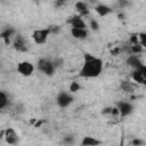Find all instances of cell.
Segmentation results:
<instances>
[{
  "label": "cell",
  "instance_id": "obj_1",
  "mask_svg": "<svg viewBox=\"0 0 146 146\" xmlns=\"http://www.w3.org/2000/svg\"><path fill=\"white\" fill-rule=\"evenodd\" d=\"M83 65L79 72V75L81 78H86V79H91V78H97L100 75V73L103 72V60L98 57H95L88 52H86L83 55Z\"/></svg>",
  "mask_w": 146,
  "mask_h": 146
},
{
  "label": "cell",
  "instance_id": "obj_2",
  "mask_svg": "<svg viewBox=\"0 0 146 146\" xmlns=\"http://www.w3.org/2000/svg\"><path fill=\"white\" fill-rule=\"evenodd\" d=\"M36 68L41 73H43V74H46L48 76L54 75V73L56 71V67H55L52 60H49L47 58H40L38 60V63H36Z\"/></svg>",
  "mask_w": 146,
  "mask_h": 146
},
{
  "label": "cell",
  "instance_id": "obj_3",
  "mask_svg": "<svg viewBox=\"0 0 146 146\" xmlns=\"http://www.w3.org/2000/svg\"><path fill=\"white\" fill-rule=\"evenodd\" d=\"M1 138L8 145H16L19 141V137L13 128H7V129L2 130L1 131Z\"/></svg>",
  "mask_w": 146,
  "mask_h": 146
},
{
  "label": "cell",
  "instance_id": "obj_4",
  "mask_svg": "<svg viewBox=\"0 0 146 146\" xmlns=\"http://www.w3.org/2000/svg\"><path fill=\"white\" fill-rule=\"evenodd\" d=\"M17 72L22 76H31L34 72V65L29 60H23L17 64Z\"/></svg>",
  "mask_w": 146,
  "mask_h": 146
},
{
  "label": "cell",
  "instance_id": "obj_5",
  "mask_svg": "<svg viewBox=\"0 0 146 146\" xmlns=\"http://www.w3.org/2000/svg\"><path fill=\"white\" fill-rule=\"evenodd\" d=\"M49 34H50V32H49V29L48 27H46V29H39V30H35L32 33V39H33V41L36 44H43L47 41Z\"/></svg>",
  "mask_w": 146,
  "mask_h": 146
},
{
  "label": "cell",
  "instance_id": "obj_6",
  "mask_svg": "<svg viewBox=\"0 0 146 146\" xmlns=\"http://www.w3.org/2000/svg\"><path fill=\"white\" fill-rule=\"evenodd\" d=\"M73 100H74L73 96H72L71 94L64 92V91H62V92L57 96V98H56L57 105H58L59 107H62V108H66L67 106H70V105L73 103Z\"/></svg>",
  "mask_w": 146,
  "mask_h": 146
},
{
  "label": "cell",
  "instance_id": "obj_7",
  "mask_svg": "<svg viewBox=\"0 0 146 146\" xmlns=\"http://www.w3.org/2000/svg\"><path fill=\"white\" fill-rule=\"evenodd\" d=\"M67 24L71 26V29H87V24L80 15H73L70 18H67Z\"/></svg>",
  "mask_w": 146,
  "mask_h": 146
},
{
  "label": "cell",
  "instance_id": "obj_8",
  "mask_svg": "<svg viewBox=\"0 0 146 146\" xmlns=\"http://www.w3.org/2000/svg\"><path fill=\"white\" fill-rule=\"evenodd\" d=\"M116 107L119 108L121 116H128V115H130V114L132 113V111H133L132 104L129 103V102H124V100L119 102V103L116 104Z\"/></svg>",
  "mask_w": 146,
  "mask_h": 146
},
{
  "label": "cell",
  "instance_id": "obj_9",
  "mask_svg": "<svg viewBox=\"0 0 146 146\" xmlns=\"http://www.w3.org/2000/svg\"><path fill=\"white\" fill-rule=\"evenodd\" d=\"M13 47L16 51L18 52H26L27 51V46L25 42V39L22 35H16L14 38V42H13Z\"/></svg>",
  "mask_w": 146,
  "mask_h": 146
},
{
  "label": "cell",
  "instance_id": "obj_10",
  "mask_svg": "<svg viewBox=\"0 0 146 146\" xmlns=\"http://www.w3.org/2000/svg\"><path fill=\"white\" fill-rule=\"evenodd\" d=\"M127 64L135 70H139L144 64L143 62L140 60V58L138 57V55H129L128 58H127Z\"/></svg>",
  "mask_w": 146,
  "mask_h": 146
},
{
  "label": "cell",
  "instance_id": "obj_11",
  "mask_svg": "<svg viewBox=\"0 0 146 146\" xmlns=\"http://www.w3.org/2000/svg\"><path fill=\"white\" fill-rule=\"evenodd\" d=\"M74 7H75V9L78 11V15H80L81 17H84V16H88L89 15V8H88L87 2H84V1H78V2H75Z\"/></svg>",
  "mask_w": 146,
  "mask_h": 146
},
{
  "label": "cell",
  "instance_id": "obj_12",
  "mask_svg": "<svg viewBox=\"0 0 146 146\" xmlns=\"http://www.w3.org/2000/svg\"><path fill=\"white\" fill-rule=\"evenodd\" d=\"M112 8L111 7H108L107 5H105V3H98L96 7H95V11L100 16V17H105V16H107L108 14H111L112 13Z\"/></svg>",
  "mask_w": 146,
  "mask_h": 146
},
{
  "label": "cell",
  "instance_id": "obj_13",
  "mask_svg": "<svg viewBox=\"0 0 146 146\" xmlns=\"http://www.w3.org/2000/svg\"><path fill=\"white\" fill-rule=\"evenodd\" d=\"M71 35L78 40H84L88 36L87 29H71Z\"/></svg>",
  "mask_w": 146,
  "mask_h": 146
},
{
  "label": "cell",
  "instance_id": "obj_14",
  "mask_svg": "<svg viewBox=\"0 0 146 146\" xmlns=\"http://www.w3.org/2000/svg\"><path fill=\"white\" fill-rule=\"evenodd\" d=\"M102 141L92 136H86L81 140V146H99Z\"/></svg>",
  "mask_w": 146,
  "mask_h": 146
},
{
  "label": "cell",
  "instance_id": "obj_15",
  "mask_svg": "<svg viewBox=\"0 0 146 146\" xmlns=\"http://www.w3.org/2000/svg\"><path fill=\"white\" fill-rule=\"evenodd\" d=\"M14 33H15V30L11 29V27H9V29L3 30V31L1 32V34H0V36H1V39L5 40L6 44H9V43H10V40H11V36L14 35Z\"/></svg>",
  "mask_w": 146,
  "mask_h": 146
},
{
  "label": "cell",
  "instance_id": "obj_16",
  "mask_svg": "<svg viewBox=\"0 0 146 146\" xmlns=\"http://www.w3.org/2000/svg\"><path fill=\"white\" fill-rule=\"evenodd\" d=\"M131 78L135 82H137L138 84H143V86H146V79L143 76V74L138 71V70H135L131 74Z\"/></svg>",
  "mask_w": 146,
  "mask_h": 146
},
{
  "label": "cell",
  "instance_id": "obj_17",
  "mask_svg": "<svg viewBox=\"0 0 146 146\" xmlns=\"http://www.w3.org/2000/svg\"><path fill=\"white\" fill-rule=\"evenodd\" d=\"M8 103H9L8 96L6 95V92H5V91H1V92H0V108H1V110H3L5 107H7Z\"/></svg>",
  "mask_w": 146,
  "mask_h": 146
},
{
  "label": "cell",
  "instance_id": "obj_18",
  "mask_svg": "<svg viewBox=\"0 0 146 146\" xmlns=\"http://www.w3.org/2000/svg\"><path fill=\"white\" fill-rule=\"evenodd\" d=\"M138 38H139V43L141 44V47L146 49V32L138 33Z\"/></svg>",
  "mask_w": 146,
  "mask_h": 146
},
{
  "label": "cell",
  "instance_id": "obj_19",
  "mask_svg": "<svg viewBox=\"0 0 146 146\" xmlns=\"http://www.w3.org/2000/svg\"><path fill=\"white\" fill-rule=\"evenodd\" d=\"M80 89H81V86H80V84H79L76 81H73V82L70 84V91H71L72 94L78 92Z\"/></svg>",
  "mask_w": 146,
  "mask_h": 146
},
{
  "label": "cell",
  "instance_id": "obj_20",
  "mask_svg": "<svg viewBox=\"0 0 146 146\" xmlns=\"http://www.w3.org/2000/svg\"><path fill=\"white\" fill-rule=\"evenodd\" d=\"M129 41H130V44H131V46L139 44V38H138V34H137V33L131 34V36H130V39H129Z\"/></svg>",
  "mask_w": 146,
  "mask_h": 146
},
{
  "label": "cell",
  "instance_id": "obj_21",
  "mask_svg": "<svg viewBox=\"0 0 146 146\" xmlns=\"http://www.w3.org/2000/svg\"><path fill=\"white\" fill-rule=\"evenodd\" d=\"M89 26H90V29H91L92 31H97V30L99 29V24H98V22H97L96 19H90Z\"/></svg>",
  "mask_w": 146,
  "mask_h": 146
},
{
  "label": "cell",
  "instance_id": "obj_22",
  "mask_svg": "<svg viewBox=\"0 0 146 146\" xmlns=\"http://www.w3.org/2000/svg\"><path fill=\"white\" fill-rule=\"evenodd\" d=\"M48 29H49L50 34H57V33L59 32V30H60V27H59L58 25H51V26H49Z\"/></svg>",
  "mask_w": 146,
  "mask_h": 146
},
{
  "label": "cell",
  "instance_id": "obj_23",
  "mask_svg": "<svg viewBox=\"0 0 146 146\" xmlns=\"http://www.w3.org/2000/svg\"><path fill=\"white\" fill-rule=\"evenodd\" d=\"M144 144V141L141 140V139H139V138H135V139H132V141H131V145L132 146H141Z\"/></svg>",
  "mask_w": 146,
  "mask_h": 146
},
{
  "label": "cell",
  "instance_id": "obj_24",
  "mask_svg": "<svg viewBox=\"0 0 146 146\" xmlns=\"http://www.w3.org/2000/svg\"><path fill=\"white\" fill-rule=\"evenodd\" d=\"M111 115H112L113 117H119V116H121V115H120V111H119V108H117L116 106L112 108V113H111Z\"/></svg>",
  "mask_w": 146,
  "mask_h": 146
},
{
  "label": "cell",
  "instance_id": "obj_25",
  "mask_svg": "<svg viewBox=\"0 0 146 146\" xmlns=\"http://www.w3.org/2000/svg\"><path fill=\"white\" fill-rule=\"evenodd\" d=\"M52 63H54L55 67L57 68V67H60V66L63 65V59H62V58H56V59L52 60Z\"/></svg>",
  "mask_w": 146,
  "mask_h": 146
},
{
  "label": "cell",
  "instance_id": "obj_26",
  "mask_svg": "<svg viewBox=\"0 0 146 146\" xmlns=\"http://www.w3.org/2000/svg\"><path fill=\"white\" fill-rule=\"evenodd\" d=\"M112 108L113 107H104L103 110H102V114L103 115H111V113H112Z\"/></svg>",
  "mask_w": 146,
  "mask_h": 146
},
{
  "label": "cell",
  "instance_id": "obj_27",
  "mask_svg": "<svg viewBox=\"0 0 146 146\" xmlns=\"http://www.w3.org/2000/svg\"><path fill=\"white\" fill-rule=\"evenodd\" d=\"M138 71H139V72H140L141 74H143V76H144V78L146 79V65L144 64V65H143V66H141V67H140V68H139Z\"/></svg>",
  "mask_w": 146,
  "mask_h": 146
},
{
  "label": "cell",
  "instance_id": "obj_28",
  "mask_svg": "<svg viewBox=\"0 0 146 146\" xmlns=\"http://www.w3.org/2000/svg\"><path fill=\"white\" fill-rule=\"evenodd\" d=\"M64 5H65V2H64V1H55V6L60 7V6H64Z\"/></svg>",
  "mask_w": 146,
  "mask_h": 146
},
{
  "label": "cell",
  "instance_id": "obj_29",
  "mask_svg": "<svg viewBox=\"0 0 146 146\" xmlns=\"http://www.w3.org/2000/svg\"><path fill=\"white\" fill-rule=\"evenodd\" d=\"M117 17H119L120 19H123V18H124V16H123V14H119V15H117Z\"/></svg>",
  "mask_w": 146,
  "mask_h": 146
}]
</instances>
